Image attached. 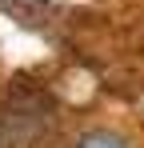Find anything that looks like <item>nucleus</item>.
I'll return each mask as SVG.
<instances>
[{"label":"nucleus","instance_id":"1","mask_svg":"<svg viewBox=\"0 0 144 148\" xmlns=\"http://www.w3.org/2000/svg\"><path fill=\"white\" fill-rule=\"evenodd\" d=\"M76 148H128V144L120 136H112V132H88V136H80Z\"/></svg>","mask_w":144,"mask_h":148}]
</instances>
